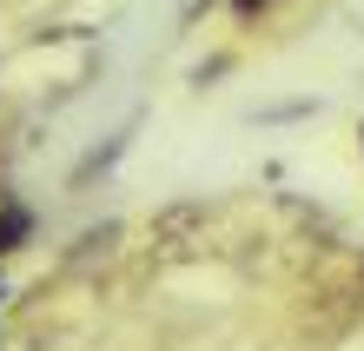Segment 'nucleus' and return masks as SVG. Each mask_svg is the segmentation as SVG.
I'll use <instances>...</instances> for the list:
<instances>
[{
  "mask_svg": "<svg viewBox=\"0 0 364 351\" xmlns=\"http://www.w3.org/2000/svg\"><path fill=\"white\" fill-rule=\"evenodd\" d=\"M259 7H272V0H239V14L252 20V14H259Z\"/></svg>",
  "mask_w": 364,
  "mask_h": 351,
  "instance_id": "obj_1",
  "label": "nucleus"
}]
</instances>
